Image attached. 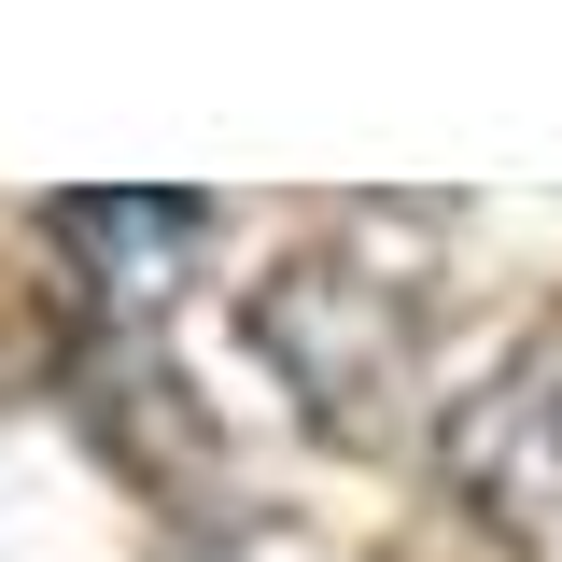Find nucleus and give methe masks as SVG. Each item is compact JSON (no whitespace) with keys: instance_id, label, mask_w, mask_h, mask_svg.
Segmentation results:
<instances>
[{"instance_id":"1","label":"nucleus","mask_w":562,"mask_h":562,"mask_svg":"<svg viewBox=\"0 0 562 562\" xmlns=\"http://www.w3.org/2000/svg\"><path fill=\"white\" fill-rule=\"evenodd\" d=\"M254 351L324 436H394L422 394V281L366 268V254H295L254 281Z\"/></svg>"},{"instance_id":"2","label":"nucleus","mask_w":562,"mask_h":562,"mask_svg":"<svg viewBox=\"0 0 562 562\" xmlns=\"http://www.w3.org/2000/svg\"><path fill=\"white\" fill-rule=\"evenodd\" d=\"M450 479H464V506H479L492 535H520V549L562 562V338L506 351L479 394H464V422H450Z\"/></svg>"},{"instance_id":"3","label":"nucleus","mask_w":562,"mask_h":562,"mask_svg":"<svg viewBox=\"0 0 562 562\" xmlns=\"http://www.w3.org/2000/svg\"><path fill=\"white\" fill-rule=\"evenodd\" d=\"M57 239H70V254H99V268H169V254H198V239H211V198H70Z\"/></svg>"}]
</instances>
